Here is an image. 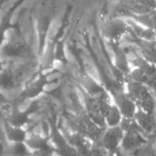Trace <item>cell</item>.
<instances>
[{
    "instance_id": "25",
    "label": "cell",
    "mask_w": 156,
    "mask_h": 156,
    "mask_svg": "<svg viewBox=\"0 0 156 156\" xmlns=\"http://www.w3.org/2000/svg\"><path fill=\"white\" fill-rule=\"evenodd\" d=\"M155 46H156V40H155Z\"/></svg>"
},
{
    "instance_id": "17",
    "label": "cell",
    "mask_w": 156,
    "mask_h": 156,
    "mask_svg": "<svg viewBox=\"0 0 156 156\" xmlns=\"http://www.w3.org/2000/svg\"><path fill=\"white\" fill-rule=\"evenodd\" d=\"M120 126H121V128L124 130V133H129V132L143 133L142 129L139 127V125L137 124L136 120H135L134 118H123ZM143 134H144V133H143Z\"/></svg>"
},
{
    "instance_id": "3",
    "label": "cell",
    "mask_w": 156,
    "mask_h": 156,
    "mask_svg": "<svg viewBox=\"0 0 156 156\" xmlns=\"http://www.w3.org/2000/svg\"><path fill=\"white\" fill-rule=\"evenodd\" d=\"M129 32V27L124 18L115 16L112 18L105 20L102 25L103 37L107 42L120 43Z\"/></svg>"
},
{
    "instance_id": "24",
    "label": "cell",
    "mask_w": 156,
    "mask_h": 156,
    "mask_svg": "<svg viewBox=\"0 0 156 156\" xmlns=\"http://www.w3.org/2000/svg\"><path fill=\"white\" fill-rule=\"evenodd\" d=\"M51 156H61V155H59V154L58 153H56V152H55V153L54 154H52V155Z\"/></svg>"
},
{
    "instance_id": "13",
    "label": "cell",
    "mask_w": 156,
    "mask_h": 156,
    "mask_svg": "<svg viewBox=\"0 0 156 156\" xmlns=\"http://www.w3.org/2000/svg\"><path fill=\"white\" fill-rule=\"evenodd\" d=\"M124 20H125V22L127 23L128 27H129V32L134 37H138L140 40H144V41H155L156 40L154 30L145 28V27L137 24L136 22H134L130 18H124Z\"/></svg>"
},
{
    "instance_id": "1",
    "label": "cell",
    "mask_w": 156,
    "mask_h": 156,
    "mask_svg": "<svg viewBox=\"0 0 156 156\" xmlns=\"http://www.w3.org/2000/svg\"><path fill=\"white\" fill-rule=\"evenodd\" d=\"M124 90L139 109L156 115V102L147 85L136 83L126 78L124 81Z\"/></svg>"
},
{
    "instance_id": "23",
    "label": "cell",
    "mask_w": 156,
    "mask_h": 156,
    "mask_svg": "<svg viewBox=\"0 0 156 156\" xmlns=\"http://www.w3.org/2000/svg\"><path fill=\"white\" fill-rule=\"evenodd\" d=\"M3 69H5V65H3V60L1 59V57H0V72L2 71Z\"/></svg>"
},
{
    "instance_id": "20",
    "label": "cell",
    "mask_w": 156,
    "mask_h": 156,
    "mask_svg": "<svg viewBox=\"0 0 156 156\" xmlns=\"http://www.w3.org/2000/svg\"><path fill=\"white\" fill-rule=\"evenodd\" d=\"M9 102L8 101V98L5 96V94L1 92V90H0V105H3V104H7V103Z\"/></svg>"
},
{
    "instance_id": "12",
    "label": "cell",
    "mask_w": 156,
    "mask_h": 156,
    "mask_svg": "<svg viewBox=\"0 0 156 156\" xmlns=\"http://www.w3.org/2000/svg\"><path fill=\"white\" fill-rule=\"evenodd\" d=\"M5 136L8 143H16V142H25L28 137V128L26 127H17V126L10 125L9 123L5 122L3 125Z\"/></svg>"
},
{
    "instance_id": "21",
    "label": "cell",
    "mask_w": 156,
    "mask_h": 156,
    "mask_svg": "<svg viewBox=\"0 0 156 156\" xmlns=\"http://www.w3.org/2000/svg\"><path fill=\"white\" fill-rule=\"evenodd\" d=\"M7 151V147H5V143L0 140V156H2L5 154V152Z\"/></svg>"
},
{
    "instance_id": "22",
    "label": "cell",
    "mask_w": 156,
    "mask_h": 156,
    "mask_svg": "<svg viewBox=\"0 0 156 156\" xmlns=\"http://www.w3.org/2000/svg\"><path fill=\"white\" fill-rule=\"evenodd\" d=\"M121 152H122L121 150H120V151H115V152H108L107 156H122Z\"/></svg>"
},
{
    "instance_id": "2",
    "label": "cell",
    "mask_w": 156,
    "mask_h": 156,
    "mask_svg": "<svg viewBox=\"0 0 156 156\" xmlns=\"http://www.w3.org/2000/svg\"><path fill=\"white\" fill-rule=\"evenodd\" d=\"M18 33L13 35L10 40H7L5 43L0 47V57L2 60L24 59L32 56V51L29 48L28 44Z\"/></svg>"
},
{
    "instance_id": "8",
    "label": "cell",
    "mask_w": 156,
    "mask_h": 156,
    "mask_svg": "<svg viewBox=\"0 0 156 156\" xmlns=\"http://www.w3.org/2000/svg\"><path fill=\"white\" fill-rule=\"evenodd\" d=\"M25 1H27V0H15L12 3L11 7L8 8V10L2 14V16L0 18V47L7 41L8 32L12 31L17 26V25H14L12 23V20H13V16L15 14V12L24 5Z\"/></svg>"
},
{
    "instance_id": "6",
    "label": "cell",
    "mask_w": 156,
    "mask_h": 156,
    "mask_svg": "<svg viewBox=\"0 0 156 156\" xmlns=\"http://www.w3.org/2000/svg\"><path fill=\"white\" fill-rule=\"evenodd\" d=\"M48 83L49 81L47 79V76L44 73H40V75L35 79L31 80L28 85L25 86L20 94L17 96V100H20V103L25 102V101L32 102L45 92V87L48 85Z\"/></svg>"
},
{
    "instance_id": "18",
    "label": "cell",
    "mask_w": 156,
    "mask_h": 156,
    "mask_svg": "<svg viewBox=\"0 0 156 156\" xmlns=\"http://www.w3.org/2000/svg\"><path fill=\"white\" fill-rule=\"evenodd\" d=\"M107 154H108V151L100 142H94L90 149L88 156H107Z\"/></svg>"
},
{
    "instance_id": "14",
    "label": "cell",
    "mask_w": 156,
    "mask_h": 156,
    "mask_svg": "<svg viewBox=\"0 0 156 156\" xmlns=\"http://www.w3.org/2000/svg\"><path fill=\"white\" fill-rule=\"evenodd\" d=\"M17 86V77L12 69L5 66V69L0 72V90H13Z\"/></svg>"
},
{
    "instance_id": "10",
    "label": "cell",
    "mask_w": 156,
    "mask_h": 156,
    "mask_svg": "<svg viewBox=\"0 0 156 156\" xmlns=\"http://www.w3.org/2000/svg\"><path fill=\"white\" fill-rule=\"evenodd\" d=\"M147 143V136L143 133L129 132L124 133L123 140L121 143V151L126 153H133L142 149Z\"/></svg>"
},
{
    "instance_id": "26",
    "label": "cell",
    "mask_w": 156,
    "mask_h": 156,
    "mask_svg": "<svg viewBox=\"0 0 156 156\" xmlns=\"http://www.w3.org/2000/svg\"><path fill=\"white\" fill-rule=\"evenodd\" d=\"M155 1H156V0H155Z\"/></svg>"
},
{
    "instance_id": "7",
    "label": "cell",
    "mask_w": 156,
    "mask_h": 156,
    "mask_svg": "<svg viewBox=\"0 0 156 156\" xmlns=\"http://www.w3.org/2000/svg\"><path fill=\"white\" fill-rule=\"evenodd\" d=\"M111 95L113 103L118 106L119 110L121 111L123 118H134L136 113L137 105L135 102L127 95V93L124 90V87L121 89H118L113 91L112 93H109Z\"/></svg>"
},
{
    "instance_id": "11",
    "label": "cell",
    "mask_w": 156,
    "mask_h": 156,
    "mask_svg": "<svg viewBox=\"0 0 156 156\" xmlns=\"http://www.w3.org/2000/svg\"><path fill=\"white\" fill-rule=\"evenodd\" d=\"M134 119L136 120L139 127L142 129V132L147 136H150L154 130V128L156 127V115L145 112L139 108L137 109L136 113H135Z\"/></svg>"
},
{
    "instance_id": "16",
    "label": "cell",
    "mask_w": 156,
    "mask_h": 156,
    "mask_svg": "<svg viewBox=\"0 0 156 156\" xmlns=\"http://www.w3.org/2000/svg\"><path fill=\"white\" fill-rule=\"evenodd\" d=\"M7 150L10 156H33L32 152L29 150L25 142L8 143Z\"/></svg>"
},
{
    "instance_id": "9",
    "label": "cell",
    "mask_w": 156,
    "mask_h": 156,
    "mask_svg": "<svg viewBox=\"0 0 156 156\" xmlns=\"http://www.w3.org/2000/svg\"><path fill=\"white\" fill-rule=\"evenodd\" d=\"M124 137V130L121 126L106 127L98 142L108 152H115L121 150V143Z\"/></svg>"
},
{
    "instance_id": "15",
    "label": "cell",
    "mask_w": 156,
    "mask_h": 156,
    "mask_svg": "<svg viewBox=\"0 0 156 156\" xmlns=\"http://www.w3.org/2000/svg\"><path fill=\"white\" fill-rule=\"evenodd\" d=\"M104 118L106 127H115V126H120L122 119H123V115H122L121 111L119 110L117 105L115 103H112V105L108 109V111L106 112Z\"/></svg>"
},
{
    "instance_id": "5",
    "label": "cell",
    "mask_w": 156,
    "mask_h": 156,
    "mask_svg": "<svg viewBox=\"0 0 156 156\" xmlns=\"http://www.w3.org/2000/svg\"><path fill=\"white\" fill-rule=\"evenodd\" d=\"M54 14L50 11H46L45 13H41L35 20V30L37 35V56L42 57L44 50L46 49V42H47V34L49 32L50 26L54 20Z\"/></svg>"
},
{
    "instance_id": "19",
    "label": "cell",
    "mask_w": 156,
    "mask_h": 156,
    "mask_svg": "<svg viewBox=\"0 0 156 156\" xmlns=\"http://www.w3.org/2000/svg\"><path fill=\"white\" fill-rule=\"evenodd\" d=\"M147 86L150 88V90H151L152 94H153V96H154V100H155V102H156V77L152 78Z\"/></svg>"
},
{
    "instance_id": "4",
    "label": "cell",
    "mask_w": 156,
    "mask_h": 156,
    "mask_svg": "<svg viewBox=\"0 0 156 156\" xmlns=\"http://www.w3.org/2000/svg\"><path fill=\"white\" fill-rule=\"evenodd\" d=\"M37 109H39V104L37 101H32L28 108L26 109H20L18 106L13 105L8 113L5 122L9 123L10 125L27 128V125L30 121V117L37 112Z\"/></svg>"
}]
</instances>
